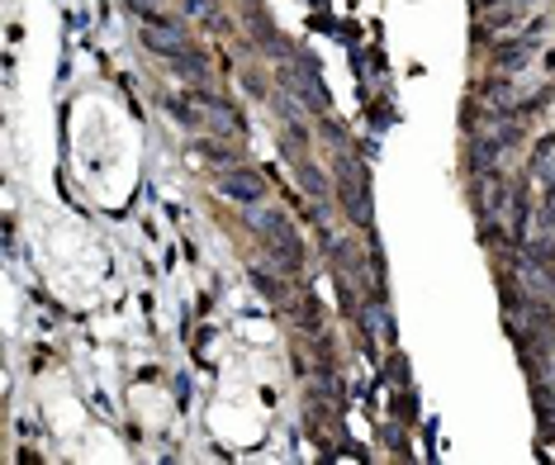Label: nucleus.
Wrapping results in <instances>:
<instances>
[{"label":"nucleus","instance_id":"0eeeda50","mask_svg":"<svg viewBox=\"0 0 555 465\" xmlns=\"http://www.w3.org/2000/svg\"><path fill=\"white\" fill-rule=\"evenodd\" d=\"M285 162H289V171H295V181L305 185V195L313 199V209L323 214L327 209V195H333V185H327V171L299 143H285Z\"/></svg>","mask_w":555,"mask_h":465},{"label":"nucleus","instance_id":"4468645a","mask_svg":"<svg viewBox=\"0 0 555 465\" xmlns=\"http://www.w3.org/2000/svg\"><path fill=\"white\" fill-rule=\"evenodd\" d=\"M199 153H205L214 167H237V153L233 147H223V143H199Z\"/></svg>","mask_w":555,"mask_h":465},{"label":"nucleus","instance_id":"7ed1b4c3","mask_svg":"<svg viewBox=\"0 0 555 465\" xmlns=\"http://www.w3.org/2000/svg\"><path fill=\"white\" fill-rule=\"evenodd\" d=\"M214 191H219L223 199H233V205H243V209H257V205H267L271 185L257 167H243V162H237V167L214 171Z\"/></svg>","mask_w":555,"mask_h":465},{"label":"nucleus","instance_id":"9b49d317","mask_svg":"<svg viewBox=\"0 0 555 465\" xmlns=\"http://www.w3.org/2000/svg\"><path fill=\"white\" fill-rule=\"evenodd\" d=\"M171 72H176V77H181L185 86H209V62H205V53H199V48H195V53H185V57H176Z\"/></svg>","mask_w":555,"mask_h":465},{"label":"nucleus","instance_id":"20e7f679","mask_svg":"<svg viewBox=\"0 0 555 465\" xmlns=\"http://www.w3.org/2000/svg\"><path fill=\"white\" fill-rule=\"evenodd\" d=\"M541 0H489V5H475V34L479 39H499L508 29H522L527 15H537Z\"/></svg>","mask_w":555,"mask_h":465},{"label":"nucleus","instance_id":"f257e3e1","mask_svg":"<svg viewBox=\"0 0 555 465\" xmlns=\"http://www.w3.org/2000/svg\"><path fill=\"white\" fill-rule=\"evenodd\" d=\"M257 229H261V243H267V257H271L275 271H285L289 281L305 275V243H299V229L289 223V214L267 209L257 219Z\"/></svg>","mask_w":555,"mask_h":465},{"label":"nucleus","instance_id":"9d476101","mask_svg":"<svg viewBox=\"0 0 555 465\" xmlns=\"http://www.w3.org/2000/svg\"><path fill=\"white\" fill-rule=\"evenodd\" d=\"M247 281L257 285V290L267 295L271 305H285V281H289L285 271H271V267H251V271H247Z\"/></svg>","mask_w":555,"mask_h":465},{"label":"nucleus","instance_id":"6e6552de","mask_svg":"<svg viewBox=\"0 0 555 465\" xmlns=\"http://www.w3.org/2000/svg\"><path fill=\"white\" fill-rule=\"evenodd\" d=\"M357 323H361L365 337H375V343H389V337H395V323H389L385 299H365V305L357 309Z\"/></svg>","mask_w":555,"mask_h":465},{"label":"nucleus","instance_id":"f03ea898","mask_svg":"<svg viewBox=\"0 0 555 465\" xmlns=\"http://www.w3.org/2000/svg\"><path fill=\"white\" fill-rule=\"evenodd\" d=\"M541 39H546V20H532V24H522V29L499 34V39H489V67L517 77V72H527L537 62Z\"/></svg>","mask_w":555,"mask_h":465},{"label":"nucleus","instance_id":"39448f33","mask_svg":"<svg viewBox=\"0 0 555 465\" xmlns=\"http://www.w3.org/2000/svg\"><path fill=\"white\" fill-rule=\"evenodd\" d=\"M281 77H285V86H289V100H299V109H313V115H323V109H327V86H323L319 72H313L309 57L289 53Z\"/></svg>","mask_w":555,"mask_h":465},{"label":"nucleus","instance_id":"423d86ee","mask_svg":"<svg viewBox=\"0 0 555 465\" xmlns=\"http://www.w3.org/2000/svg\"><path fill=\"white\" fill-rule=\"evenodd\" d=\"M337 199H343V209L351 214L357 229H371V185H365V171L357 162H343V167H337Z\"/></svg>","mask_w":555,"mask_h":465},{"label":"nucleus","instance_id":"ddd939ff","mask_svg":"<svg viewBox=\"0 0 555 465\" xmlns=\"http://www.w3.org/2000/svg\"><path fill=\"white\" fill-rule=\"evenodd\" d=\"M185 20H195V24H214V29H219V5H214V0H185ZM223 29H229V24H223Z\"/></svg>","mask_w":555,"mask_h":465},{"label":"nucleus","instance_id":"1a4fd4ad","mask_svg":"<svg viewBox=\"0 0 555 465\" xmlns=\"http://www.w3.org/2000/svg\"><path fill=\"white\" fill-rule=\"evenodd\" d=\"M527 176H532L537 185H555V138H546V143L532 147V157H527Z\"/></svg>","mask_w":555,"mask_h":465},{"label":"nucleus","instance_id":"f8f14e48","mask_svg":"<svg viewBox=\"0 0 555 465\" xmlns=\"http://www.w3.org/2000/svg\"><path fill=\"white\" fill-rule=\"evenodd\" d=\"M195 105H199V100H195L191 91H185V100H181V95H171V100H167L171 119H176V124H185V129H191V133L199 129V124H205V119H199V109H195Z\"/></svg>","mask_w":555,"mask_h":465},{"label":"nucleus","instance_id":"2eb2a0df","mask_svg":"<svg viewBox=\"0 0 555 465\" xmlns=\"http://www.w3.org/2000/svg\"><path fill=\"white\" fill-rule=\"evenodd\" d=\"M475 5H489V0H475Z\"/></svg>","mask_w":555,"mask_h":465}]
</instances>
